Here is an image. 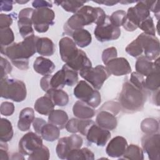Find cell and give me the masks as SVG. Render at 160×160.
<instances>
[{"instance_id": "cell-1", "label": "cell", "mask_w": 160, "mask_h": 160, "mask_svg": "<svg viewBox=\"0 0 160 160\" xmlns=\"http://www.w3.org/2000/svg\"><path fill=\"white\" fill-rule=\"evenodd\" d=\"M106 14L101 8L83 6L79 11L71 16L64 26V32L83 28L92 23L96 25L102 23L106 18Z\"/></svg>"}, {"instance_id": "cell-2", "label": "cell", "mask_w": 160, "mask_h": 160, "mask_svg": "<svg viewBox=\"0 0 160 160\" xmlns=\"http://www.w3.org/2000/svg\"><path fill=\"white\" fill-rule=\"evenodd\" d=\"M146 98V91L136 88L129 81H126L122 84L118 103L123 111L136 112L143 109Z\"/></svg>"}, {"instance_id": "cell-3", "label": "cell", "mask_w": 160, "mask_h": 160, "mask_svg": "<svg viewBox=\"0 0 160 160\" xmlns=\"http://www.w3.org/2000/svg\"><path fill=\"white\" fill-rule=\"evenodd\" d=\"M39 38L34 35L24 39L19 42H13L12 44L1 48V52L8 57L11 61H29L36 52V44Z\"/></svg>"}, {"instance_id": "cell-4", "label": "cell", "mask_w": 160, "mask_h": 160, "mask_svg": "<svg viewBox=\"0 0 160 160\" xmlns=\"http://www.w3.org/2000/svg\"><path fill=\"white\" fill-rule=\"evenodd\" d=\"M1 97L15 102L23 101L27 95L25 83L19 79L5 77L1 78Z\"/></svg>"}, {"instance_id": "cell-5", "label": "cell", "mask_w": 160, "mask_h": 160, "mask_svg": "<svg viewBox=\"0 0 160 160\" xmlns=\"http://www.w3.org/2000/svg\"><path fill=\"white\" fill-rule=\"evenodd\" d=\"M149 16L150 10L146 1H138L134 6L128 8L122 26L127 31H134L138 28L139 24Z\"/></svg>"}, {"instance_id": "cell-6", "label": "cell", "mask_w": 160, "mask_h": 160, "mask_svg": "<svg viewBox=\"0 0 160 160\" xmlns=\"http://www.w3.org/2000/svg\"><path fill=\"white\" fill-rule=\"evenodd\" d=\"M74 96L92 108H96L101 102V96L98 90L95 89L84 80L78 82L74 89Z\"/></svg>"}, {"instance_id": "cell-7", "label": "cell", "mask_w": 160, "mask_h": 160, "mask_svg": "<svg viewBox=\"0 0 160 160\" xmlns=\"http://www.w3.org/2000/svg\"><path fill=\"white\" fill-rule=\"evenodd\" d=\"M79 74L93 88L99 90L102 86L105 81L110 76L106 68L102 65H98L94 68L89 67L79 71Z\"/></svg>"}, {"instance_id": "cell-8", "label": "cell", "mask_w": 160, "mask_h": 160, "mask_svg": "<svg viewBox=\"0 0 160 160\" xmlns=\"http://www.w3.org/2000/svg\"><path fill=\"white\" fill-rule=\"evenodd\" d=\"M54 12L49 8L34 9L32 21L34 29L39 33L46 32L50 26L54 24Z\"/></svg>"}, {"instance_id": "cell-9", "label": "cell", "mask_w": 160, "mask_h": 160, "mask_svg": "<svg viewBox=\"0 0 160 160\" xmlns=\"http://www.w3.org/2000/svg\"><path fill=\"white\" fill-rule=\"evenodd\" d=\"M121 33L120 28L113 26L108 16L102 23L96 25L94 31L96 38L102 42L116 40L120 37Z\"/></svg>"}, {"instance_id": "cell-10", "label": "cell", "mask_w": 160, "mask_h": 160, "mask_svg": "<svg viewBox=\"0 0 160 160\" xmlns=\"http://www.w3.org/2000/svg\"><path fill=\"white\" fill-rule=\"evenodd\" d=\"M82 142V138L79 135L75 134L70 136L60 138L56 148L58 158L62 159H66L69 153L72 149L81 148Z\"/></svg>"}, {"instance_id": "cell-11", "label": "cell", "mask_w": 160, "mask_h": 160, "mask_svg": "<svg viewBox=\"0 0 160 160\" xmlns=\"http://www.w3.org/2000/svg\"><path fill=\"white\" fill-rule=\"evenodd\" d=\"M137 38L141 42L144 56L151 61L155 60L159 58L160 52L159 41L156 36H152L142 32Z\"/></svg>"}, {"instance_id": "cell-12", "label": "cell", "mask_w": 160, "mask_h": 160, "mask_svg": "<svg viewBox=\"0 0 160 160\" xmlns=\"http://www.w3.org/2000/svg\"><path fill=\"white\" fill-rule=\"evenodd\" d=\"M43 145L41 136L33 132L25 134L19 140V152L22 155H30Z\"/></svg>"}, {"instance_id": "cell-13", "label": "cell", "mask_w": 160, "mask_h": 160, "mask_svg": "<svg viewBox=\"0 0 160 160\" xmlns=\"http://www.w3.org/2000/svg\"><path fill=\"white\" fill-rule=\"evenodd\" d=\"M141 145L149 159L159 160L160 159V136L159 133L144 135L141 139Z\"/></svg>"}, {"instance_id": "cell-14", "label": "cell", "mask_w": 160, "mask_h": 160, "mask_svg": "<svg viewBox=\"0 0 160 160\" xmlns=\"http://www.w3.org/2000/svg\"><path fill=\"white\" fill-rule=\"evenodd\" d=\"M34 11V9L32 8H26L22 9L18 14L19 20L18 21V26L19 31L24 39L34 35L32 28V16Z\"/></svg>"}, {"instance_id": "cell-15", "label": "cell", "mask_w": 160, "mask_h": 160, "mask_svg": "<svg viewBox=\"0 0 160 160\" xmlns=\"http://www.w3.org/2000/svg\"><path fill=\"white\" fill-rule=\"evenodd\" d=\"M74 41L69 37L61 38L59 42V54L61 58L66 64L74 60L79 52V49Z\"/></svg>"}, {"instance_id": "cell-16", "label": "cell", "mask_w": 160, "mask_h": 160, "mask_svg": "<svg viewBox=\"0 0 160 160\" xmlns=\"http://www.w3.org/2000/svg\"><path fill=\"white\" fill-rule=\"evenodd\" d=\"M86 136L89 142L103 147L110 139L111 134L109 130L100 127L94 122L89 127Z\"/></svg>"}, {"instance_id": "cell-17", "label": "cell", "mask_w": 160, "mask_h": 160, "mask_svg": "<svg viewBox=\"0 0 160 160\" xmlns=\"http://www.w3.org/2000/svg\"><path fill=\"white\" fill-rule=\"evenodd\" d=\"M66 85L64 72L62 69L54 75L44 76L40 81L41 89L46 92L51 89H62Z\"/></svg>"}, {"instance_id": "cell-18", "label": "cell", "mask_w": 160, "mask_h": 160, "mask_svg": "<svg viewBox=\"0 0 160 160\" xmlns=\"http://www.w3.org/2000/svg\"><path fill=\"white\" fill-rule=\"evenodd\" d=\"M106 69L109 75L116 76L126 75L131 72V68L124 58H116L106 63Z\"/></svg>"}, {"instance_id": "cell-19", "label": "cell", "mask_w": 160, "mask_h": 160, "mask_svg": "<svg viewBox=\"0 0 160 160\" xmlns=\"http://www.w3.org/2000/svg\"><path fill=\"white\" fill-rule=\"evenodd\" d=\"M128 146L126 139L120 136L112 138L108 143L106 148V154L111 158H121Z\"/></svg>"}, {"instance_id": "cell-20", "label": "cell", "mask_w": 160, "mask_h": 160, "mask_svg": "<svg viewBox=\"0 0 160 160\" xmlns=\"http://www.w3.org/2000/svg\"><path fill=\"white\" fill-rule=\"evenodd\" d=\"M135 68L138 73L147 76L154 70L159 69V58H158L152 62L146 56H141L136 62Z\"/></svg>"}, {"instance_id": "cell-21", "label": "cell", "mask_w": 160, "mask_h": 160, "mask_svg": "<svg viewBox=\"0 0 160 160\" xmlns=\"http://www.w3.org/2000/svg\"><path fill=\"white\" fill-rule=\"evenodd\" d=\"M96 122L100 127L108 129L113 130L118 125L116 114L110 111L100 109L96 118Z\"/></svg>"}, {"instance_id": "cell-22", "label": "cell", "mask_w": 160, "mask_h": 160, "mask_svg": "<svg viewBox=\"0 0 160 160\" xmlns=\"http://www.w3.org/2000/svg\"><path fill=\"white\" fill-rule=\"evenodd\" d=\"M93 123H94V122L90 120V119H82L72 118L70 120H68L65 128L69 132L73 134L79 132L86 136L88 130Z\"/></svg>"}, {"instance_id": "cell-23", "label": "cell", "mask_w": 160, "mask_h": 160, "mask_svg": "<svg viewBox=\"0 0 160 160\" xmlns=\"http://www.w3.org/2000/svg\"><path fill=\"white\" fill-rule=\"evenodd\" d=\"M65 33L70 36L76 44L80 48H83L89 46L92 41L91 34L84 28L66 31Z\"/></svg>"}, {"instance_id": "cell-24", "label": "cell", "mask_w": 160, "mask_h": 160, "mask_svg": "<svg viewBox=\"0 0 160 160\" xmlns=\"http://www.w3.org/2000/svg\"><path fill=\"white\" fill-rule=\"evenodd\" d=\"M55 68L52 61L42 56L38 57L33 63L34 70L42 76L51 74L54 72Z\"/></svg>"}, {"instance_id": "cell-25", "label": "cell", "mask_w": 160, "mask_h": 160, "mask_svg": "<svg viewBox=\"0 0 160 160\" xmlns=\"http://www.w3.org/2000/svg\"><path fill=\"white\" fill-rule=\"evenodd\" d=\"M72 112L76 118L82 119H89L95 115L94 108L81 101H78L74 104Z\"/></svg>"}, {"instance_id": "cell-26", "label": "cell", "mask_w": 160, "mask_h": 160, "mask_svg": "<svg viewBox=\"0 0 160 160\" xmlns=\"http://www.w3.org/2000/svg\"><path fill=\"white\" fill-rule=\"evenodd\" d=\"M34 118V111L31 108L28 107L22 109L19 116L18 122V129L21 131H28Z\"/></svg>"}, {"instance_id": "cell-27", "label": "cell", "mask_w": 160, "mask_h": 160, "mask_svg": "<svg viewBox=\"0 0 160 160\" xmlns=\"http://www.w3.org/2000/svg\"><path fill=\"white\" fill-rule=\"evenodd\" d=\"M55 105L51 98L48 95L38 98L34 105L35 111L39 114L47 116L49 115L53 110Z\"/></svg>"}, {"instance_id": "cell-28", "label": "cell", "mask_w": 160, "mask_h": 160, "mask_svg": "<svg viewBox=\"0 0 160 160\" xmlns=\"http://www.w3.org/2000/svg\"><path fill=\"white\" fill-rule=\"evenodd\" d=\"M68 121V114L61 109H54L48 116V122L55 125L60 129L66 127Z\"/></svg>"}, {"instance_id": "cell-29", "label": "cell", "mask_w": 160, "mask_h": 160, "mask_svg": "<svg viewBox=\"0 0 160 160\" xmlns=\"http://www.w3.org/2000/svg\"><path fill=\"white\" fill-rule=\"evenodd\" d=\"M37 52L44 56H51L55 51V45L48 38H39L36 44Z\"/></svg>"}, {"instance_id": "cell-30", "label": "cell", "mask_w": 160, "mask_h": 160, "mask_svg": "<svg viewBox=\"0 0 160 160\" xmlns=\"http://www.w3.org/2000/svg\"><path fill=\"white\" fill-rule=\"evenodd\" d=\"M66 64L76 71H80L83 69L92 67L91 61L86 56V54L81 49L79 50L78 55L74 60Z\"/></svg>"}, {"instance_id": "cell-31", "label": "cell", "mask_w": 160, "mask_h": 160, "mask_svg": "<svg viewBox=\"0 0 160 160\" xmlns=\"http://www.w3.org/2000/svg\"><path fill=\"white\" fill-rule=\"evenodd\" d=\"M60 135V129L51 123H46L40 132L41 138L49 142H53L58 139Z\"/></svg>"}, {"instance_id": "cell-32", "label": "cell", "mask_w": 160, "mask_h": 160, "mask_svg": "<svg viewBox=\"0 0 160 160\" xmlns=\"http://www.w3.org/2000/svg\"><path fill=\"white\" fill-rule=\"evenodd\" d=\"M46 94L51 98L55 106H64L69 102L68 94L61 89H51L46 92Z\"/></svg>"}, {"instance_id": "cell-33", "label": "cell", "mask_w": 160, "mask_h": 160, "mask_svg": "<svg viewBox=\"0 0 160 160\" xmlns=\"http://www.w3.org/2000/svg\"><path fill=\"white\" fill-rule=\"evenodd\" d=\"M160 86V73L159 69H155L144 79V90L155 91L159 90Z\"/></svg>"}, {"instance_id": "cell-34", "label": "cell", "mask_w": 160, "mask_h": 160, "mask_svg": "<svg viewBox=\"0 0 160 160\" xmlns=\"http://www.w3.org/2000/svg\"><path fill=\"white\" fill-rule=\"evenodd\" d=\"M68 160H93L94 159V153L88 148L74 149L68 154Z\"/></svg>"}, {"instance_id": "cell-35", "label": "cell", "mask_w": 160, "mask_h": 160, "mask_svg": "<svg viewBox=\"0 0 160 160\" xmlns=\"http://www.w3.org/2000/svg\"><path fill=\"white\" fill-rule=\"evenodd\" d=\"M13 129L11 122L6 118H1L0 121V139L2 142H8L13 136Z\"/></svg>"}, {"instance_id": "cell-36", "label": "cell", "mask_w": 160, "mask_h": 160, "mask_svg": "<svg viewBox=\"0 0 160 160\" xmlns=\"http://www.w3.org/2000/svg\"><path fill=\"white\" fill-rule=\"evenodd\" d=\"M120 159L142 160L144 159V154L142 149L136 144H130L127 146L124 153Z\"/></svg>"}, {"instance_id": "cell-37", "label": "cell", "mask_w": 160, "mask_h": 160, "mask_svg": "<svg viewBox=\"0 0 160 160\" xmlns=\"http://www.w3.org/2000/svg\"><path fill=\"white\" fill-rule=\"evenodd\" d=\"M86 1H54L55 4L60 5L66 11L72 13L77 12L81 8Z\"/></svg>"}, {"instance_id": "cell-38", "label": "cell", "mask_w": 160, "mask_h": 160, "mask_svg": "<svg viewBox=\"0 0 160 160\" xmlns=\"http://www.w3.org/2000/svg\"><path fill=\"white\" fill-rule=\"evenodd\" d=\"M141 129L146 134L156 133L159 130V122L153 118H146L141 123Z\"/></svg>"}, {"instance_id": "cell-39", "label": "cell", "mask_w": 160, "mask_h": 160, "mask_svg": "<svg viewBox=\"0 0 160 160\" xmlns=\"http://www.w3.org/2000/svg\"><path fill=\"white\" fill-rule=\"evenodd\" d=\"M14 40V33L10 28L0 29L1 48H5L12 44Z\"/></svg>"}, {"instance_id": "cell-40", "label": "cell", "mask_w": 160, "mask_h": 160, "mask_svg": "<svg viewBox=\"0 0 160 160\" xmlns=\"http://www.w3.org/2000/svg\"><path fill=\"white\" fill-rule=\"evenodd\" d=\"M62 69L64 71L66 85L68 86H72L75 85L78 81V71L69 68L66 64L63 65Z\"/></svg>"}, {"instance_id": "cell-41", "label": "cell", "mask_w": 160, "mask_h": 160, "mask_svg": "<svg viewBox=\"0 0 160 160\" xmlns=\"http://www.w3.org/2000/svg\"><path fill=\"white\" fill-rule=\"evenodd\" d=\"M126 51L130 56L134 58H139L142 55L143 51L141 42L138 38L126 46Z\"/></svg>"}, {"instance_id": "cell-42", "label": "cell", "mask_w": 160, "mask_h": 160, "mask_svg": "<svg viewBox=\"0 0 160 160\" xmlns=\"http://www.w3.org/2000/svg\"><path fill=\"white\" fill-rule=\"evenodd\" d=\"M50 152L49 149L42 145L41 148L34 151L32 154H31L29 157V160H48L49 159Z\"/></svg>"}, {"instance_id": "cell-43", "label": "cell", "mask_w": 160, "mask_h": 160, "mask_svg": "<svg viewBox=\"0 0 160 160\" xmlns=\"http://www.w3.org/2000/svg\"><path fill=\"white\" fill-rule=\"evenodd\" d=\"M126 16V12L123 10H118L114 11L111 16H109V20L111 23L115 27L119 28L122 26L125 22Z\"/></svg>"}, {"instance_id": "cell-44", "label": "cell", "mask_w": 160, "mask_h": 160, "mask_svg": "<svg viewBox=\"0 0 160 160\" xmlns=\"http://www.w3.org/2000/svg\"><path fill=\"white\" fill-rule=\"evenodd\" d=\"M138 28H140L144 31L145 34L155 36L156 34V28L154 24L153 19L151 16L142 21L139 25Z\"/></svg>"}, {"instance_id": "cell-45", "label": "cell", "mask_w": 160, "mask_h": 160, "mask_svg": "<svg viewBox=\"0 0 160 160\" xmlns=\"http://www.w3.org/2000/svg\"><path fill=\"white\" fill-rule=\"evenodd\" d=\"M129 81L136 88L142 90H144V78L142 75L138 73L137 72H132L131 74Z\"/></svg>"}, {"instance_id": "cell-46", "label": "cell", "mask_w": 160, "mask_h": 160, "mask_svg": "<svg viewBox=\"0 0 160 160\" xmlns=\"http://www.w3.org/2000/svg\"><path fill=\"white\" fill-rule=\"evenodd\" d=\"M118 52L114 47H110L105 49L102 53V60L104 64H106L110 60L117 58Z\"/></svg>"}, {"instance_id": "cell-47", "label": "cell", "mask_w": 160, "mask_h": 160, "mask_svg": "<svg viewBox=\"0 0 160 160\" xmlns=\"http://www.w3.org/2000/svg\"><path fill=\"white\" fill-rule=\"evenodd\" d=\"M1 66V78L8 77V74L11 73L12 71V66L8 60L4 58L2 56L1 57L0 61Z\"/></svg>"}, {"instance_id": "cell-48", "label": "cell", "mask_w": 160, "mask_h": 160, "mask_svg": "<svg viewBox=\"0 0 160 160\" xmlns=\"http://www.w3.org/2000/svg\"><path fill=\"white\" fill-rule=\"evenodd\" d=\"M1 114L5 116H11L14 111V105L12 102L5 101L1 104Z\"/></svg>"}, {"instance_id": "cell-49", "label": "cell", "mask_w": 160, "mask_h": 160, "mask_svg": "<svg viewBox=\"0 0 160 160\" xmlns=\"http://www.w3.org/2000/svg\"><path fill=\"white\" fill-rule=\"evenodd\" d=\"M16 18V16H13L11 14H0V29L9 28L13 21V18Z\"/></svg>"}, {"instance_id": "cell-50", "label": "cell", "mask_w": 160, "mask_h": 160, "mask_svg": "<svg viewBox=\"0 0 160 160\" xmlns=\"http://www.w3.org/2000/svg\"><path fill=\"white\" fill-rule=\"evenodd\" d=\"M46 123L45 120H44L42 118H34L33 122H32V126L34 131L37 134L40 135L41 130L42 128V126Z\"/></svg>"}, {"instance_id": "cell-51", "label": "cell", "mask_w": 160, "mask_h": 160, "mask_svg": "<svg viewBox=\"0 0 160 160\" xmlns=\"http://www.w3.org/2000/svg\"><path fill=\"white\" fill-rule=\"evenodd\" d=\"M0 159L1 160H8L9 159L8 150V146L6 142L1 141L0 144Z\"/></svg>"}, {"instance_id": "cell-52", "label": "cell", "mask_w": 160, "mask_h": 160, "mask_svg": "<svg viewBox=\"0 0 160 160\" xmlns=\"http://www.w3.org/2000/svg\"><path fill=\"white\" fill-rule=\"evenodd\" d=\"M32 6L33 8L36 9L39 8H52V4L47 1H42V0H36L32 2Z\"/></svg>"}, {"instance_id": "cell-53", "label": "cell", "mask_w": 160, "mask_h": 160, "mask_svg": "<svg viewBox=\"0 0 160 160\" xmlns=\"http://www.w3.org/2000/svg\"><path fill=\"white\" fill-rule=\"evenodd\" d=\"M12 1H1L0 5L1 11H10L12 9Z\"/></svg>"}, {"instance_id": "cell-54", "label": "cell", "mask_w": 160, "mask_h": 160, "mask_svg": "<svg viewBox=\"0 0 160 160\" xmlns=\"http://www.w3.org/2000/svg\"><path fill=\"white\" fill-rule=\"evenodd\" d=\"M159 1H152L151 2L150 6V11L153 12L155 15L156 16L157 19L159 18Z\"/></svg>"}, {"instance_id": "cell-55", "label": "cell", "mask_w": 160, "mask_h": 160, "mask_svg": "<svg viewBox=\"0 0 160 160\" xmlns=\"http://www.w3.org/2000/svg\"><path fill=\"white\" fill-rule=\"evenodd\" d=\"M96 3H98V4H105L106 6H114L116 4H118L119 1H93Z\"/></svg>"}, {"instance_id": "cell-56", "label": "cell", "mask_w": 160, "mask_h": 160, "mask_svg": "<svg viewBox=\"0 0 160 160\" xmlns=\"http://www.w3.org/2000/svg\"><path fill=\"white\" fill-rule=\"evenodd\" d=\"M23 155L21 152H16L12 155L11 159H24Z\"/></svg>"}, {"instance_id": "cell-57", "label": "cell", "mask_w": 160, "mask_h": 160, "mask_svg": "<svg viewBox=\"0 0 160 160\" xmlns=\"http://www.w3.org/2000/svg\"><path fill=\"white\" fill-rule=\"evenodd\" d=\"M28 1H16L15 2H17L18 4H25L27 3Z\"/></svg>"}, {"instance_id": "cell-58", "label": "cell", "mask_w": 160, "mask_h": 160, "mask_svg": "<svg viewBox=\"0 0 160 160\" xmlns=\"http://www.w3.org/2000/svg\"><path fill=\"white\" fill-rule=\"evenodd\" d=\"M119 2L122 3V4H128V3H133L135 2V1H119Z\"/></svg>"}]
</instances>
